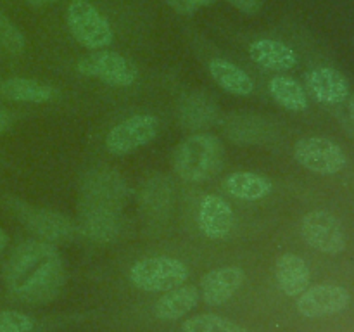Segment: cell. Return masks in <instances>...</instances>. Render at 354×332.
<instances>
[{
    "label": "cell",
    "instance_id": "8992f818",
    "mask_svg": "<svg viewBox=\"0 0 354 332\" xmlns=\"http://www.w3.org/2000/svg\"><path fill=\"white\" fill-rule=\"evenodd\" d=\"M294 158L303 168L318 175H335L348 165L344 149L327 137H304L297 140Z\"/></svg>",
    "mask_w": 354,
    "mask_h": 332
},
{
    "label": "cell",
    "instance_id": "4316f807",
    "mask_svg": "<svg viewBox=\"0 0 354 332\" xmlns=\"http://www.w3.org/2000/svg\"><path fill=\"white\" fill-rule=\"evenodd\" d=\"M213 2H216V0H166V3H168L175 12L182 14V16H190V14H194L196 10H199L201 7L211 6Z\"/></svg>",
    "mask_w": 354,
    "mask_h": 332
},
{
    "label": "cell",
    "instance_id": "277c9868",
    "mask_svg": "<svg viewBox=\"0 0 354 332\" xmlns=\"http://www.w3.org/2000/svg\"><path fill=\"white\" fill-rule=\"evenodd\" d=\"M189 279V268L180 259L169 256H152L135 263L130 270V280L145 293H168L183 286Z\"/></svg>",
    "mask_w": 354,
    "mask_h": 332
},
{
    "label": "cell",
    "instance_id": "9c48e42d",
    "mask_svg": "<svg viewBox=\"0 0 354 332\" xmlns=\"http://www.w3.org/2000/svg\"><path fill=\"white\" fill-rule=\"evenodd\" d=\"M301 235L317 251L341 255L346 249V235L337 218L325 210L310 211L301 220Z\"/></svg>",
    "mask_w": 354,
    "mask_h": 332
},
{
    "label": "cell",
    "instance_id": "cb8c5ba5",
    "mask_svg": "<svg viewBox=\"0 0 354 332\" xmlns=\"http://www.w3.org/2000/svg\"><path fill=\"white\" fill-rule=\"evenodd\" d=\"M183 332H249L242 325L235 322L227 320L223 317H218L214 313L196 315L192 318H187L182 324Z\"/></svg>",
    "mask_w": 354,
    "mask_h": 332
},
{
    "label": "cell",
    "instance_id": "44dd1931",
    "mask_svg": "<svg viewBox=\"0 0 354 332\" xmlns=\"http://www.w3.org/2000/svg\"><path fill=\"white\" fill-rule=\"evenodd\" d=\"M216 104L204 93L187 95L180 106V121L185 128L211 127L216 116Z\"/></svg>",
    "mask_w": 354,
    "mask_h": 332
},
{
    "label": "cell",
    "instance_id": "f546056e",
    "mask_svg": "<svg viewBox=\"0 0 354 332\" xmlns=\"http://www.w3.org/2000/svg\"><path fill=\"white\" fill-rule=\"evenodd\" d=\"M7 242H9V237H7L6 230H3V228L0 227V251H2V249L6 248Z\"/></svg>",
    "mask_w": 354,
    "mask_h": 332
},
{
    "label": "cell",
    "instance_id": "5bb4252c",
    "mask_svg": "<svg viewBox=\"0 0 354 332\" xmlns=\"http://www.w3.org/2000/svg\"><path fill=\"white\" fill-rule=\"evenodd\" d=\"M304 85L311 97L324 104H341L349 99V83L334 68H315L304 76Z\"/></svg>",
    "mask_w": 354,
    "mask_h": 332
},
{
    "label": "cell",
    "instance_id": "7402d4cb",
    "mask_svg": "<svg viewBox=\"0 0 354 332\" xmlns=\"http://www.w3.org/2000/svg\"><path fill=\"white\" fill-rule=\"evenodd\" d=\"M270 93L277 104L287 111H304L308 109V93L304 86L297 80L290 76H273L270 80Z\"/></svg>",
    "mask_w": 354,
    "mask_h": 332
},
{
    "label": "cell",
    "instance_id": "9a60e30c",
    "mask_svg": "<svg viewBox=\"0 0 354 332\" xmlns=\"http://www.w3.org/2000/svg\"><path fill=\"white\" fill-rule=\"evenodd\" d=\"M275 280L286 296L297 297L310 287V266L301 256L286 252L275 263Z\"/></svg>",
    "mask_w": 354,
    "mask_h": 332
},
{
    "label": "cell",
    "instance_id": "d4e9b609",
    "mask_svg": "<svg viewBox=\"0 0 354 332\" xmlns=\"http://www.w3.org/2000/svg\"><path fill=\"white\" fill-rule=\"evenodd\" d=\"M24 47H26L24 35L0 9V52L9 55H19L23 54Z\"/></svg>",
    "mask_w": 354,
    "mask_h": 332
},
{
    "label": "cell",
    "instance_id": "6da1fadb",
    "mask_svg": "<svg viewBox=\"0 0 354 332\" xmlns=\"http://www.w3.org/2000/svg\"><path fill=\"white\" fill-rule=\"evenodd\" d=\"M7 289L30 304H47L61 294L66 268L61 252L41 239L24 241L10 252L3 268Z\"/></svg>",
    "mask_w": 354,
    "mask_h": 332
},
{
    "label": "cell",
    "instance_id": "ba28073f",
    "mask_svg": "<svg viewBox=\"0 0 354 332\" xmlns=\"http://www.w3.org/2000/svg\"><path fill=\"white\" fill-rule=\"evenodd\" d=\"M159 133V120L154 114H135L118 123L106 137V149L114 156H124L144 147Z\"/></svg>",
    "mask_w": 354,
    "mask_h": 332
},
{
    "label": "cell",
    "instance_id": "d6986e66",
    "mask_svg": "<svg viewBox=\"0 0 354 332\" xmlns=\"http://www.w3.org/2000/svg\"><path fill=\"white\" fill-rule=\"evenodd\" d=\"M0 93L6 99L16 102L44 104L50 102L57 95V90L50 85L30 78H9L0 83Z\"/></svg>",
    "mask_w": 354,
    "mask_h": 332
},
{
    "label": "cell",
    "instance_id": "1f68e13d",
    "mask_svg": "<svg viewBox=\"0 0 354 332\" xmlns=\"http://www.w3.org/2000/svg\"><path fill=\"white\" fill-rule=\"evenodd\" d=\"M349 116H351V121L354 124V93L349 95Z\"/></svg>",
    "mask_w": 354,
    "mask_h": 332
},
{
    "label": "cell",
    "instance_id": "3957f363",
    "mask_svg": "<svg viewBox=\"0 0 354 332\" xmlns=\"http://www.w3.org/2000/svg\"><path fill=\"white\" fill-rule=\"evenodd\" d=\"M225 161V147L211 133H197L176 147L173 166L185 182H204L216 175Z\"/></svg>",
    "mask_w": 354,
    "mask_h": 332
},
{
    "label": "cell",
    "instance_id": "603a6c76",
    "mask_svg": "<svg viewBox=\"0 0 354 332\" xmlns=\"http://www.w3.org/2000/svg\"><path fill=\"white\" fill-rule=\"evenodd\" d=\"M171 203V187L168 178L165 176H156L147 182L145 189L142 190V208L149 214H161L165 210H169Z\"/></svg>",
    "mask_w": 354,
    "mask_h": 332
},
{
    "label": "cell",
    "instance_id": "4dcf8cb0",
    "mask_svg": "<svg viewBox=\"0 0 354 332\" xmlns=\"http://www.w3.org/2000/svg\"><path fill=\"white\" fill-rule=\"evenodd\" d=\"M26 2L31 3V6H47V3L57 2V0H26Z\"/></svg>",
    "mask_w": 354,
    "mask_h": 332
},
{
    "label": "cell",
    "instance_id": "7a4b0ae2",
    "mask_svg": "<svg viewBox=\"0 0 354 332\" xmlns=\"http://www.w3.org/2000/svg\"><path fill=\"white\" fill-rule=\"evenodd\" d=\"M127 185L116 172L97 169L92 172L82 185V221L114 223L123 210Z\"/></svg>",
    "mask_w": 354,
    "mask_h": 332
},
{
    "label": "cell",
    "instance_id": "52a82bcc",
    "mask_svg": "<svg viewBox=\"0 0 354 332\" xmlns=\"http://www.w3.org/2000/svg\"><path fill=\"white\" fill-rule=\"evenodd\" d=\"M78 71L88 78L100 80L111 86H130L138 76V69L130 59L118 52L95 50L80 59Z\"/></svg>",
    "mask_w": 354,
    "mask_h": 332
},
{
    "label": "cell",
    "instance_id": "8fae6325",
    "mask_svg": "<svg viewBox=\"0 0 354 332\" xmlns=\"http://www.w3.org/2000/svg\"><path fill=\"white\" fill-rule=\"evenodd\" d=\"M351 303V294L346 287L320 284L308 287L297 296V311L306 318H324L342 313Z\"/></svg>",
    "mask_w": 354,
    "mask_h": 332
},
{
    "label": "cell",
    "instance_id": "4fadbf2b",
    "mask_svg": "<svg viewBox=\"0 0 354 332\" xmlns=\"http://www.w3.org/2000/svg\"><path fill=\"white\" fill-rule=\"evenodd\" d=\"M197 223H199V230L207 239L221 241V239L228 237L232 227H234V211L223 197L209 194L201 201Z\"/></svg>",
    "mask_w": 354,
    "mask_h": 332
},
{
    "label": "cell",
    "instance_id": "ac0fdd59",
    "mask_svg": "<svg viewBox=\"0 0 354 332\" xmlns=\"http://www.w3.org/2000/svg\"><path fill=\"white\" fill-rule=\"evenodd\" d=\"M225 192L242 201H259L273 190L272 180L252 172H235L223 182Z\"/></svg>",
    "mask_w": 354,
    "mask_h": 332
},
{
    "label": "cell",
    "instance_id": "ffe728a7",
    "mask_svg": "<svg viewBox=\"0 0 354 332\" xmlns=\"http://www.w3.org/2000/svg\"><path fill=\"white\" fill-rule=\"evenodd\" d=\"M209 73L214 82L228 93L249 95L254 90V83H252L251 76L245 71H242L234 62L227 61V59H213L209 62Z\"/></svg>",
    "mask_w": 354,
    "mask_h": 332
},
{
    "label": "cell",
    "instance_id": "e0dca14e",
    "mask_svg": "<svg viewBox=\"0 0 354 332\" xmlns=\"http://www.w3.org/2000/svg\"><path fill=\"white\" fill-rule=\"evenodd\" d=\"M201 301V293L196 286H183L175 287V289L168 290L162 294L154 306V315L159 320H178V318L185 317L190 310L197 306Z\"/></svg>",
    "mask_w": 354,
    "mask_h": 332
},
{
    "label": "cell",
    "instance_id": "30bf717a",
    "mask_svg": "<svg viewBox=\"0 0 354 332\" xmlns=\"http://www.w3.org/2000/svg\"><path fill=\"white\" fill-rule=\"evenodd\" d=\"M19 211V218L23 225L30 232L50 244L57 242H68L75 237L76 227L68 216L57 213V211L45 210V208H31L26 204H19L16 208Z\"/></svg>",
    "mask_w": 354,
    "mask_h": 332
},
{
    "label": "cell",
    "instance_id": "7c38bea8",
    "mask_svg": "<svg viewBox=\"0 0 354 332\" xmlns=\"http://www.w3.org/2000/svg\"><path fill=\"white\" fill-rule=\"evenodd\" d=\"M245 273L239 266H221L207 272L201 280V299L209 306L227 303L244 284Z\"/></svg>",
    "mask_w": 354,
    "mask_h": 332
},
{
    "label": "cell",
    "instance_id": "f1b7e54d",
    "mask_svg": "<svg viewBox=\"0 0 354 332\" xmlns=\"http://www.w3.org/2000/svg\"><path fill=\"white\" fill-rule=\"evenodd\" d=\"M10 121H12V118H10V114L7 113V111L0 109V133H2L3 130H7V128H9Z\"/></svg>",
    "mask_w": 354,
    "mask_h": 332
},
{
    "label": "cell",
    "instance_id": "484cf974",
    "mask_svg": "<svg viewBox=\"0 0 354 332\" xmlns=\"http://www.w3.org/2000/svg\"><path fill=\"white\" fill-rule=\"evenodd\" d=\"M35 320L26 313L16 310L0 311V332H31Z\"/></svg>",
    "mask_w": 354,
    "mask_h": 332
},
{
    "label": "cell",
    "instance_id": "83f0119b",
    "mask_svg": "<svg viewBox=\"0 0 354 332\" xmlns=\"http://www.w3.org/2000/svg\"><path fill=\"white\" fill-rule=\"evenodd\" d=\"M227 2L232 3L241 12L251 14V16L259 12V9H261V0H227Z\"/></svg>",
    "mask_w": 354,
    "mask_h": 332
},
{
    "label": "cell",
    "instance_id": "5b68a950",
    "mask_svg": "<svg viewBox=\"0 0 354 332\" xmlns=\"http://www.w3.org/2000/svg\"><path fill=\"white\" fill-rule=\"evenodd\" d=\"M66 23L80 45L100 50L113 44V28L109 21L86 0H73L68 7Z\"/></svg>",
    "mask_w": 354,
    "mask_h": 332
},
{
    "label": "cell",
    "instance_id": "2e32d148",
    "mask_svg": "<svg viewBox=\"0 0 354 332\" xmlns=\"http://www.w3.org/2000/svg\"><path fill=\"white\" fill-rule=\"evenodd\" d=\"M249 55L261 68L270 71H286L297 64V55L289 45L272 38H261L249 45Z\"/></svg>",
    "mask_w": 354,
    "mask_h": 332
}]
</instances>
